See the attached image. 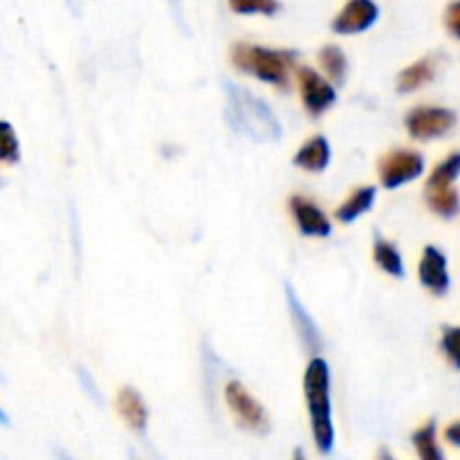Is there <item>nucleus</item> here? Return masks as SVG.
<instances>
[{"instance_id":"obj_8","label":"nucleus","mask_w":460,"mask_h":460,"mask_svg":"<svg viewBox=\"0 0 460 460\" xmlns=\"http://www.w3.org/2000/svg\"><path fill=\"white\" fill-rule=\"evenodd\" d=\"M380 16V9L373 0H349L346 7L332 21V31L337 34H359L367 31Z\"/></svg>"},{"instance_id":"obj_26","label":"nucleus","mask_w":460,"mask_h":460,"mask_svg":"<svg viewBox=\"0 0 460 460\" xmlns=\"http://www.w3.org/2000/svg\"><path fill=\"white\" fill-rule=\"evenodd\" d=\"M0 425H9V416L0 409Z\"/></svg>"},{"instance_id":"obj_19","label":"nucleus","mask_w":460,"mask_h":460,"mask_svg":"<svg viewBox=\"0 0 460 460\" xmlns=\"http://www.w3.org/2000/svg\"><path fill=\"white\" fill-rule=\"evenodd\" d=\"M319 61H322L323 70L331 76L335 84H344L346 72H349V63H346V54L341 52L337 45H326V48L319 52Z\"/></svg>"},{"instance_id":"obj_25","label":"nucleus","mask_w":460,"mask_h":460,"mask_svg":"<svg viewBox=\"0 0 460 460\" xmlns=\"http://www.w3.org/2000/svg\"><path fill=\"white\" fill-rule=\"evenodd\" d=\"M445 438H447V443L456 445V447H460V420L452 422V425L445 429Z\"/></svg>"},{"instance_id":"obj_23","label":"nucleus","mask_w":460,"mask_h":460,"mask_svg":"<svg viewBox=\"0 0 460 460\" xmlns=\"http://www.w3.org/2000/svg\"><path fill=\"white\" fill-rule=\"evenodd\" d=\"M440 350L452 362V367L460 371V326L445 328L443 340H440Z\"/></svg>"},{"instance_id":"obj_17","label":"nucleus","mask_w":460,"mask_h":460,"mask_svg":"<svg viewBox=\"0 0 460 460\" xmlns=\"http://www.w3.org/2000/svg\"><path fill=\"white\" fill-rule=\"evenodd\" d=\"M427 205L431 207L434 214H438L440 218H454L460 211V196L458 191H454V187L449 189H431L427 191L425 189Z\"/></svg>"},{"instance_id":"obj_18","label":"nucleus","mask_w":460,"mask_h":460,"mask_svg":"<svg viewBox=\"0 0 460 460\" xmlns=\"http://www.w3.org/2000/svg\"><path fill=\"white\" fill-rule=\"evenodd\" d=\"M458 175H460V151L452 153L447 160H443L438 166H436L434 173H431L429 180H427L425 189L427 191H431V189H449L454 182H456Z\"/></svg>"},{"instance_id":"obj_4","label":"nucleus","mask_w":460,"mask_h":460,"mask_svg":"<svg viewBox=\"0 0 460 460\" xmlns=\"http://www.w3.org/2000/svg\"><path fill=\"white\" fill-rule=\"evenodd\" d=\"M380 182L385 189H398L402 184L418 180L425 171V157L418 151L409 148H395L380 160Z\"/></svg>"},{"instance_id":"obj_15","label":"nucleus","mask_w":460,"mask_h":460,"mask_svg":"<svg viewBox=\"0 0 460 460\" xmlns=\"http://www.w3.org/2000/svg\"><path fill=\"white\" fill-rule=\"evenodd\" d=\"M373 202H376V187L355 189L349 196V200L340 205L337 218H340V223H353V220H358L359 216L371 209Z\"/></svg>"},{"instance_id":"obj_20","label":"nucleus","mask_w":460,"mask_h":460,"mask_svg":"<svg viewBox=\"0 0 460 460\" xmlns=\"http://www.w3.org/2000/svg\"><path fill=\"white\" fill-rule=\"evenodd\" d=\"M413 445H416L418 456L422 460H443V452H440L438 440H436L434 422H429V425H425L413 434Z\"/></svg>"},{"instance_id":"obj_10","label":"nucleus","mask_w":460,"mask_h":460,"mask_svg":"<svg viewBox=\"0 0 460 460\" xmlns=\"http://www.w3.org/2000/svg\"><path fill=\"white\" fill-rule=\"evenodd\" d=\"M290 209L304 236H328L331 234V220L313 200L295 196L290 200Z\"/></svg>"},{"instance_id":"obj_24","label":"nucleus","mask_w":460,"mask_h":460,"mask_svg":"<svg viewBox=\"0 0 460 460\" xmlns=\"http://www.w3.org/2000/svg\"><path fill=\"white\" fill-rule=\"evenodd\" d=\"M445 25H447L449 34L456 36L460 40V0H454V3L445 9Z\"/></svg>"},{"instance_id":"obj_3","label":"nucleus","mask_w":460,"mask_h":460,"mask_svg":"<svg viewBox=\"0 0 460 460\" xmlns=\"http://www.w3.org/2000/svg\"><path fill=\"white\" fill-rule=\"evenodd\" d=\"M295 52L261 48V45L238 43L232 49V61L238 70L261 81L279 85V88H288L290 67L295 66Z\"/></svg>"},{"instance_id":"obj_21","label":"nucleus","mask_w":460,"mask_h":460,"mask_svg":"<svg viewBox=\"0 0 460 460\" xmlns=\"http://www.w3.org/2000/svg\"><path fill=\"white\" fill-rule=\"evenodd\" d=\"M21 160V144H18L16 130L9 121L0 119V162L16 164Z\"/></svg>"},{"instance_id":"obj_11","label":"nucleus","mask_w":460,"mask_h":460,"mask_svg":"<svg viewBox=\"0 0 460 460\" xmlns=\"http://www.w3.org/2000/svg\"><path fill=\"white\" fill-rule=\"evenodd\" d=\"M286 296H288V310H290L292 314V323H295L301 341H304V346L310 350V353H319V349H322L323 344H322V335H319L317 323L313 322V317H310L308 310L304 308V304L299 301V296H296L295 288H292L290 283H286Z\"/></svg>"},{"instance_id":"obj_6","label":"nucleus","mask_w":460,"mask_h":460,"mask_svg":"<svg viewBox=\"0 0 460 460\" xmlns=\"http://www.w3.org/2000/svg\"><path fill=\"white\" fill-rule=\"evenodd\" d=\"M409 135L416 139H436L447 135L456 126V112L447 108L436 106H418L404 117Z\"/></svg>"},{"instance_id":"obj_16","label":"nucleus","mask_w":460,"mask_h":460,"mask_svg":"<svg viewBox=\"0 0 460 460\" xmlns=\"http://www.w3.org/2000/svg\"><path fill=\"white\" fill-rule=\"evenodd\" d=\"M373 256H376V263L385 270L386 274L395 279H402L404 277V263H402V256H400L398 247L394 243L385 241L382 236L376 238V245H373Z\"/></svg>"},{"instance_id":"obj_2","label":"nucleus","mask_w":460,"mask_h":460,"mask_svg":"<svg viewBox=\"0 0 460 460\" xmlns=\"http://www.w3.org/2000/svg\"><path fill=\"white\" fill-rule=\"evenodd\" d=\"M304 394L308 400L314 445L322 454H331L335 445V427H332L331 409V371H328L326 359H310L304 376Z\"/></svg>"},{"instance_id":"obj_5","label":"nucleus","mask_w":460,"mask_h":460,"mask_svg":"<svg viewBox=\"0 0 460 460\" xmlns=\"http://www.w3.org/2000/svg\"><path fill=\"white\" fill-rule=\"evenodd\" d=\"M225 400H227L229 409L234 411L236 420L241 427L254 431V434H265L270 429V418L265 409L261 407L259 400L250 395V391L236 380H229L225 385Z\"/></svg>"},{"instance_id":"obj_1","label":"nucleus","mask_w":460,"mask_h":460,"mask_svg":"<svg viewBox=\"0 0 460 460\" xmlns=\"http://www.w3.org/2000/svg\"><path fill=\"white\" fill-rule=\"evenodd\" d=\"M225 94H227L225 117L236 133L254 142H277L281 137V124L263 99L234 84H225Z\"/></svg>"},{"instance_id":"obj_22","label":"nucleus","mask_w":460,"mask_h":460,"mask_svg":"<svg viewBox=\"0 0 460 460\" xmlns=\"http://www.w3.org/2000/svg\"><path fill=\"white\" fill-rule=\"evenodd\" d=\"M232 12L247 16V13H263V16H274L281 9L279 0H229Z\"/></svg>"},{"instance_id":"obj_14","label":"nucleus","mask_w":460,"mask_h":460,"mask_svg":"<svg viewBox=\"0 0 460 460\" xmlns=\"http://www.w3.org/2000/svg\"><path fill=\"white\" fill-rule=\"evenodd\" d=\"M436 75V61L431 57L420 58L413 66H409L407 70L400 72L398 76V93L407 94L413 93V90L422 88L425 84H429Z\"/></svg>"},{"instance_id":"obj_13","label":"nucleus","mask_w":460,"mask_h":460,"mask_svg":"<svg viewBox=\"0 0 460 460\" xmlns=\"http://www.w3.org/2000/svg\"><path fill=\"white\" fill-rule=\"evenodd\" d=\"M328 162H331V144L322 135H317L308 144H304L295 155V164L299 169L313 171V173H322L328 166Z\"/></svg>"},{"instance_id":"obj_9","label":"nucleus","mask_w":460,"mask_h":460,"mask_svg":"<svg viewBox=\"0 0 460 460\" xmlns=\"http://www.w3.org/2000/svg\"><path fill=\"white\" fill-rule=\"evenodd\" d=\"M418 277L420 283L436 296H443L449 290V272H447V259L438 247L429 245L422 252L420 265H418Z\"/></svg>"},{"instance_id":"obj_7","label":"nucleus","mask_w":460,"mask_h":460,"mask_svg":"<svg viewBox=\"0 0 460 460\" xmlns=\"http://www.w3.org/2000/svg\"><path fill=\"white\" fill-rule=\"evenodd\" d=\"M296 79H299L301 102H304L305 111L313 117L323 115V112L337 102V93L335 88H332V84H328V81L323 79L319 72H314L313 67H299Z\"/></svg>"},{"instance_id":"obj_12","label":"nucleus","mask_w":460,"mask_h":460,"mask_svg":"<svg viewBox=\"0 0 460 460\" xmlns=\"http://www.w3.org/2000/svg\"><path fill=\"white\" fill-rule=\"evenodd\" d=\"M115 407L117 411H119V416L128 422L130 429L137 431V434H144V431H146L148 409L137 391L130 389V386H124V389L117 394Z\"/></svg>"}]
</instances>
